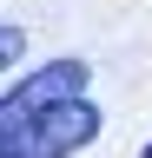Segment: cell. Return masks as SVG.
<instances>
[{
  "label": "cell",
  "mask_w": 152,
  "mask_h": 158,
  "mask_svg": "<svg viewBox=\"0 0 152 158\" xmlns=\"http://www.w3.org/2000/svg\"><path fill=\"white\" fill-rule=\"evenodd\" d=\"M139 158H152V138H145V152H139Z\"/></svg>",
  "instance_id": "3957f363"
},
{
  "label": "cell",
  "mask_w": 152,
  "mask_h": 158,
  "mask_svg": "<svg viewBox=\"0 0 152 158\" xmlns=\"http://www.w3.org/2000/svg\"><path fill=\"white\" fill-rule=\"evenodd\" d=\"M99 138L86 59H53L0 92V158H73Z\"/></svg>",
  "instance_id": "6da1fadb"
},
{
  "label": "cell",
  "mask_w": 152,
  "mask_h": 158,
  "mask_svg": "<svg viewBox=\"0 0 152 158\" xmlns=\"http://www.w3.org/2000/svg\"><path fill=\"white\" fill-rule=\"evenodd\" d=\"M20 53H27V27H13V20H7V27H0V73H7Z\"/></svg>",
  "instance_id": "7a4b0ae2"
}]
</instances>
